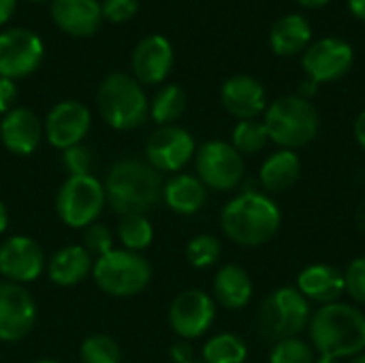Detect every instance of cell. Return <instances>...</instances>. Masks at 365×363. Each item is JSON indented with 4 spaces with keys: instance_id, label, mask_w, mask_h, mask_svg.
I'll return each mask as SVG.
<instances>
[{
    "instance_id": "cell-1",
    "label": "cell",
    "mask_w": 365,
    "mask_h": 363,
    "mask_svg": "<svg viewBox=\"0 0 365 363\" xmlns=\"http://www.w3.org/2000/svg\"><path fill=\"white\" fill-rule=\"evenodd\" d=\"M109 208L120 214H148L163 201V178L148 163L133 156L115 160L105 178Z\"/></svg>"
},
{
    "instance_id": "cell-2",
    "label": "cell",
    "mask_w": 365,
    "mask_h": 363,
    "mask_svg": "<svg viewBox=\"0 0 365 363\" xmlns=\"http://www.w3.org/2000/svg\"><path fill=\"white\" fill-rule=\"evenodd\" d=\"M308 336L317 355L353 359L365 351V315L344 302L319 306L312 312Z\"/></svg>"
},
{
    "instance_id": "cell-3",
    "label": "cell",
    "mask_w": 365,
    "mask_h": 363,
    "mask_svg": "<svg viewBox=\"0 0 365 363\" xmlns=\"http://www.w3.org/2000/svg\"><path fill=\"white\" fill-rule=\"evenodd\" d=\"M282 225L278 203L257 190H246L233 197L220 212V227L225 235L237 246L257 248L276 237Z\"/></svg>"
},
{
    "instance_id": "cell-4",
    "label": "cell",
    "mask_w": 365,
    "mask_h": 363,
    "mask_svg": "<svg viewBox=\"0 0 365 363\" xmlns=\"http://www.w3.org/2000/svg\"><path fill=\"white\" fill-rule=\"evenodd\" d=\"M269 141L280 145L282 150H297L308 145L319 135V111L317 107L299 96V94H287L276 98L265 109V120Z\"/></svg>"
},
{
    "instance_id": "cell-5",
    "label": "cell",
    "mask_w": 365,
    "mask_h": 363,
    "mask_svg": "<svg viewBox=\"0 0 365 363\" xmlns=\"http://www.w3.org/2000/svg\"><path fill=\"white\" fill-rule=\"evenodd\" d=\"M312 319L310 302L295 287L274 289L257 310V334L276 344L280 340L299 338Z\"/></svg>"
},
{
    "instance_id": "cell-6",
    "label": "cell",
    "mask_w": 365,
    "mask_h": 363,
    "mask_svg": "<svg viewBox=\"0 0 365 363\" xmlns=\"http://www.w3.org/2000/svg\"><path fill=\"white\" fill-rule=\"evenodd\" d=\"M103 120L115 131H133L150 118V101L141 83L126 73H111L103 79L96 94Z\"/></svg>"
},
{
    "instance_id": "cell-7",
    "label": "cell",
    "mask_w": 365,
    "mask_h": 363,
    "mask_svg": "<svg viewBox=\"0 0 365 363\" xmlns=\"http://www.w3.org/2000/svg\"><path fill=\"white\" fill-rule=\"evenodd\" d=\"M92 278L96 287L111 297H133L148 289L152 280V265L139 252L113 248L111 252L94 259Z\"/></svg>"
},
{
    "instance_id": "cell-8",
    "label": "cell",
    "mask_w": 365,
    "mask_h": 363,
    "mask_svg": "<svg viewBox=\"0 0 365 363\" xmlns=\"http://www.w3.org/2000/svg\"><path fill=\"white\" fill-rule=\"evenodd\" d=\"M105 203V186L94 175H68L56 195L58 218L71 229H86L98 223Z\"/></svg>"
},
{
    "instance_id": "cell-9",
    "label": "cell",
    "mask_w": 365,
    "mask_h": 363,
    "mask_svg": "<svg viewBox=\"0 0 365 363\" xmlns=\"http://www.w3.org/2000/svg\"><path fill=\"white\" fill-rule=\"evenodd\" d=\"M197 178L210 190L227 193L242 184L246 173L244 156L222 139H210L195 152Z\"/></svg>"
},
{
    "instance_id": "cell-10",
    "label": "cell",
    "mask_w": 365,
    "mask_h": 363,
    "mask_svg": "<svg viewBox=\"0 0 365 363\" xmlns=\"http://www.w3.org/2000/svg\"><path fill=\"white\" fill-rule=\"evenodd\" d=\"M216 321V302L201 289H186L169 306V327L180 340H197Z\"/></svg>"
},
{
    "instance_id": "cell-11",
    "label": "cell",
    "mask_w": 365,
    "mask_h": 363,
    "mask_svg": "<svg viewBox=\"0 0 365 363\" xmlns=\"http://www.w3.org/2000/svg\"><path fill=\"white\" fill-rule=\"evenodd\" d=\"M197 152L195 137L175 124L158 126L145 143V160L158 173H180Z\"/></svg>"
},
{
    "instance_id": "cell-12",
    "label": "cell",
    "mask_w": 365,
    "mask_h": 363,
    "mask_svg": "<svg viewBox=\"0 0 365 363\" xmlns=\"http://www.w3.org/2000/svg\"><path fill=\"white\" fill-rule=\"evenodd\" d=\"M43 41L26 28L0 32V77L21 79L32 75L43 60Z\"/></svg>"
},
{
    "instance_id": "cell-13",
    "label": "cell",
    "mask_w": 365,
    "mask_h": 363,
    "mask_svg": "<svg viewBox=\"0 0 365 363\" xmlns=\"http://www.w3.org/2000/svg\"><path fill=\"white\" fill-rule=\"evenodd\" d=\"M353 60H355V53L346 41L338 36H325L308 45V49L304 51L302 64H304L308 79L319 86V83L342 79L351 71Z\"/></svg>"
},
{
    "instance_id": "cell-14",
    "label": "cell",
    "mask_w": 365,
    "mask_h": 363,
    "mask_svg": "<svg viewBox=\"0 0 365 363\" xmlns=\"http://www.w3.org/2000/svg\"><path fill=\"white\" fill-rule=\"evenodd\" d=\"M47 259L36 240L28 235H13L0 244V276L13 285H28L41 278Z\"/></svg>"
},
{
    "instance_id": "cell-15",
    "label": "cell",
    "mask_w": 365,
    "mask_h": 363,
    "mask_svg": "<svg viewBox=\"0 0 365 363\" xmlns=\"http://www.w3.org/2000/svg\"><path fill=\"white\" fill-rule=\"evenodd\" d=\"M36 323V302L28 289L0 282V342L24 340Z\"/></svg>"
},
{
    "instance_id": "cell-16",
    "label": "cell",
    "mask_w": 365,
    "mask_h": 363,
    "mask_svg": "<svg viewBox=\"0 0 365 363\" xmlns=\"http://www.w3.org/2000/svg\"><path fill=\"white\" fill-rule=\"evenodd\" d=\"M92 116L90 109L79 101H62L51 107V111L45 118L43 133L49 145L58 150L73 148L81 143L90 131Z\"/></svg>"
},
{
    "instance_id": "cell-17",
    "label": "cell",
    "mask_w": 365,
    "mask_h": 363,
    "mask_svg": "<svg viewBox=\"0 0 365 363\" xmlns=\"http://www.w3.org/2000/svg\"><path fill=\"white\" fill-rule=\"evenodd\" d=\"M173 66V47L160 34H150L139 41L133 51V73L139 83L156 86L167 79Z\"/></svg>"
},
{
    "instance_id": "cell-18",
    "label": "cell",
    "mask_w": 365,
    "mask_h": 363,
    "mask_svg": "<svg viewBox=\"0 0 365 363\" xmlns=\"http://www.w3.org/2000/svg\"><path fill=\"white\" fill-rule=\"evenodd\" d=\"M222 107L237 120H259L267 109V94L261 81L250 75H233L220 90Z\"/></svg>"
},
{
    "instance_id": "cell-19",
    "label": "cell",
    "mask_w": 365,
    "mask_h": 363,
    "mask_svg": "<svg viewBox=\"0 0 365 363\" xmlns=\"http://www.w3.org/2000/svg\"><path fill=\"white\" fill-rule=\"evenodd\" d=\"M43 122L28 107H13L2 116L0 139L2 145L15 156H30L43 139Z\"/></svg>"
},
{
    "instance_id": "cell-20",
    "label": "cell",
    "mask_w": 365,
    "mask_h": 363,
    "mask_svg": "<svg viewBox=\"0 0 365 363\" xmlns=\"http://www.w3.org/2000/svg\"><path fill=\"white\" fill-rule=\"evenodd\" d=\"M295 289L308 300L319 306L336 304L346 293L344 272L329 263H314L299 272Z\"/></svg>"
},
{
    "instance_id": "cell-21",
    "label": "cell",
    "mask_w": 365,
    "mask_h": 363,
    "mask_svg": "<svg viewBox=\"0 0 365 363\" xmlns=\"http://www.w3.org/2000/svg\"><path fill=\"white\" fill-rule=\"evenodd\" d=\"M51 19L66 34L90 36L103 21V9L98 0H51Z\"/></svg>"
},
{
    "instance_id": "cell-22",
    "label": "cell",
    "mask_w": 365,
    "mask_h": 363,
    "mask_svg": "<svg viewBox=\"0 0 365 363\" xmlns=\"http://www.w3.org/2000/svg\"><path fill=\"white\" fill-rule=\"evenodd\" d=\"M252 278L250 274L235 263H227L222 265L212 282V293H214V302L227 310H242L248 306V302L252 300Z\"/></svg>"
},
{
    "instance_id": "cell-23",
    "label": "cell",
    "mask_w": 365,
    "mask_h": 363,
    "mask_svg": "<svg viewBox=\"0 0 365 363\" xmlns=\"http://www.w3.org/2000/svg\"><path fill=\"white\" fill-rule=\"evenodd\" d=\"M94 257L83 246H64L47 261V276L56 287H75L92 274Z\"/></svg>"
},
{
    "instance_id": "cell-24",
    "label": "cell",
    "mask_w": 365,
    "mask_h": 363,
    "mask_svg": "<svg viewBox=\"0 0 365 363\" xmlns=\"http://www.w3.org/2000/svg\"><path fill=\"white\" fill-rule=\"evenodd\" d=\"M163 201L171 212L192 216L207 203V188L197 175L175 173L167 184H163Z\"/></svg>"
},
{
    "instance_id": "cell-25",
    "label": "cell",
    "mask_w": 365,
    "mask_h": 363,
    "mask_svg": "<svg viewBox=\"0 0 365 363\" xmlns=\"http://www.w3.org/2000/svg\"><path fill=\"white\" fill-rule=\"evenodd\" d=\"M302 175V160L293 150H278L265 158L259 171V182L265 193L280 195L291 190Z\"/></svg>"
},
{
    "instance_id": "cell-26",
    "label": "cell",
    "mask_w": 365,
    "mask_h": 363,
    "mask_svg": "<svg viewBox=\"0 0 365 363\" xmlns=\"http://www.w3.org/2000/svg\"><path fill=\"white\" fill-rule=\"evenodd\" d=\"M312 41V28L306 17L293 13L280 17L269 32V43L272 49L278 56H295L304 49H308Z\"/></svg>"
},
{
    "instance_id": "cell-27",
    "label": "cell",
    "mask_w": 365,
    "mask_h": 363,
    "mask_svg": "<svg viewBox=\"0 0 365 363\" xmlns=\"http://www.w3.org/2000/svg\"><path fill=\"white\" fill-rule=\"evenodd\" d=\"M186 103H188L186 92L180 86H175V83L165 86L154 94V98L150 103V118L158 126H169L184 116Z\"/></svg>"
},
{
    "instance_id": "cell-28",
    "label": "cell",
    "mask_w": 365,
    "mask_h": 363,
    "mask_svg": "<svg viewBox=\"0 0 365 363\" xmlns=\"http://www.w3.org/2000/svg\"><path fill=\"white\" fill-rule=\"evenodd\" d=\"M248 344L237 334H218L203 347V363H246Z\"/></svg>"
},
{
    "instance_id": "cell-29",
    "label": "cell",
    "mask_w": 365,
    "mask_h": 363,
    "mask_svg": "<svg viewBox=\"0 0 365 363\" xmlns=\"http://www.w3.org/2000/svg\"><path fill=\"white\" fill-rule=\"evenodd\" d=\"M118 237H120L124 250L141 252L152 244L154 229H152V223L148 220L145 214H126L120 218Z\"/></svg>"
},
{
    "instance_id": "cell-30",
    "label": "cell",
    "mask_w": 365,
    "mask_h": 363,
    "mask_svg": "<svg viewBox=\"0 0 365 363\" xmlns=\"http://www.w3.org/2000/svg\"><path fill=\"white\" fill-rule=\"evenodd\" d=\"M269 137H267V128L261 120H240L231 133V145L242 154V156H250V154H259L261 150H265Z\"/></svg>"
},
{
    "instance_id": "cell-31",
    "label": "cell",
    "mask_w": 365,
    "mask_h": 363,
    "mask_svg": "<svg viewBox=\"0 0 365 363\" xmlns=\"http://www.w3.org/2000/svg\"><path fill=\"white\" fill-rule=\"evenodd\" d=\"M79 359H81V363H120L122 362V351L111 336L94 334L81 342Z\"/></svg>"
},
{
    "instance_id": "cell-32",
    "label": "cell",
    "mask_w": 365,
    "mask_h": 363,
    "mask_svg": "<svg viewBox=\"0 0 365 363\" xmlns=\"http://www.w3.org/2000/svg\"><path fill=\"white\" fill-rule=\"evenodd\" d=\"M222 255V244L218 237L214 235H207V233H201V235H195L188 246H186V259L192 267L197 270H205V267H212L214 263H218Z\"/></svg>"
},
{
    "instance_id": "cell-33",
    "label": "cell",
    "mask_w": 365,
    "mask_h": 363,
    "mask_svg": "<svg viewBox=\"0 0 365 363\" xmlns=\"http://www.w3.org/2000/svg\"><path fill=\"white\" fill-rule=\"evenodd\" d=\"M317 351L302 338L280 340L269 351V363H314Z\"/></svg>"
},
{
    "instance_id": "cell-34",
    "label": "cell",
    "mask_w": 365,
    "mask_h": 363,
    "mask_svg": "<svg viewBox=\"0 0 365 363\" xmlns=\"http://www.w3.org/2000/svg\"><path fill=\"white\" fill-rule=\"evenodd\" d=\"M62 165L68 171V175H92L94 154L88 145L77 143L73 148L62 150Z\"/></svg>"
},
{
    "instance_id": "cell-35",
    "label": "cell",
    "mask_w": 365,
    "mask_h": 363,
    "mask_svg": "<svg viewBox=\"0 0 365 363\" xmlns=\"http://www.w3.org/2000/svg\"><path fill=\"white\" fill-rule=\"evenodd\" d=\"M94 259L107 255L113 250V233L109 231V227L94 223L90 227L83 229V244H81Z\"/></svg>"
},
{
    "instance_id": "cell-36",
    "label": "cell",
    "mask_w": 365,
    "mask_h": 363,
    "mask_svg": "<svg viewBox=\"0 0 365 363\" xmlns=\"http://www.w3.org/2000/svg\"><path fill=\"white\" fill-rule=\"evenodd\" d=\"M344 285L346 293L357 302L365 306V257H357L351 261V265L344 272Z\"/></svg>"
},
{
    "instance_id": "cell-37",
    "label": "cell",
    "mask_w": 365,
    "mask_h": 363,
    "mask_svg": "<svg viewBox=\"0 0 365 363\" xmlns=\"http://www.w3.org/2000/svg\"><path fill=\"white\" fill-rule=\"evenodd\" d=\"M101 9H103L105 19L113 24H122V21H128L139 11V2L137 0H105Z\"/></svg>"
},
{
    "instance_id": "cell-38",
    "label": "cell",
    "mask_w": 365,
    "mask_h": 363,
    "mask_svg": "<svg viewBox=\"0 0 365 363\" xmlns=\"http://www.w3.org/2000/svg\"><path fill=\"white\" fill-rule=\"evenodd\" d=\"M17 98V88L13 79L0 77V113H9L13 109V103Z\"/></svg>"
},
{
    "instance_id": "cell-39",
    "label": "cell",
    "mask_w": 365,
    "mask_h": 363,
    "mask_svg": "<svg viewBox=\"0 0 365 363\" xmlns=\"http://www.w3.org/2000/svg\"><path fill=\"white\" fill-rule=\"evenodd\" d=\"M169 355H171V359L175 363L195 362V351H192V347H190L188 340H178V342L171 347Z\"/></svg>"
},
{
    "instance_id": "cell-40",
    "label": "cell",
    "mask_w": 365,
    "mask_h": 363,
    "mask_svg": "<svg viewBox=\"0 0 365 363\" xmlns=\"http://www.w3.org/2000/svg\"><path fill=\"white\" fill-rule=\"evenodd\" d=\"M353 133H355V139L357 143L365 150V109L355 118V124H353Z\"/></svg>"
},
{
    "instance_id": "cell-41",
    "label": "cell",
    "mask_w": 365,
    "mask_h": 363,
    "mask_svg": "<svg viewBox=\"0 0 365 363\" xmlns=\"http://www.w3.org/2000/svg\"><path fill=\"white\" fill-rule=\"evenodd\" d=\"M15 4H17V0H0V26L11 19V15L15 11Z\"/></svg>"
},
{
    "instance_id": "cell-42",
    "label": "cell",
    "mask_w": 365,
    "mask_h": 363,
    "mask_svg": "<svg viewBox=\"0 0 365 363\" xmlns=\"http://www.w3.org/2000/svg\"><path fill=\"white\" fill-rule=\"evenodd\" d=\"M349 9L357 19L365 21V0H349Z\"/></svg>"
},
{
    "instance_id": "cell-43",
    "label": "cell",
    "mask_w": 365,
    "mask_h": 363,
    "mask_svg": "<svg viewBox=\"0 0 365 363\" xmlns=\"http://www.w3.org/2000/svg\"><path fill=\"white\" fill-rule=\"evenodd\" d=\"M6 229H9V210H6V205L0 201V235H2Z\"/></svg>"
},
{
    "instance_id": "cell-44",
    "label": "cell",
    "mask_w": 365,
    "mask_h": 363,
    "mask_svg": "<svg viewBox=\"0 0 365 363\" xmlns=\"http://www.w3.org/2000/svg\"><path fill=\"white\" fill-rule=\"evenodd\" d=\"M302 6H306V9H321V6H325L329 0H297Z\"/></svg>"
},
{
    "instance_id": "cell-45",
    "label": "cell",
    "mask_w": 365,
    "mask_h": 363,
    "mask_svg": "<svg viewBox=\"0 0 365 363\" xmlns=\"http://www.w3.org/2000/svg\"><path fill=\"white\" fill-rule=\"evenodd\" d=\"M314 363H340V359H334V357H327V355H317Z\"/></svg>"
},
{
    "instance_id": "cell-46",
    "label": "cell",
    "mask_w": 365,
    "mask_h": 363,
    "mask_svg": "<svg viewBox=\"0 0 365 363\" xmlns=\"http://www.w3.org/2000/svg\"><path fill=\"white\" fill-rule=\"evenodd\" d=\"M351 363H365V353L357 355V357H353V359H351Z\"/></svg>"
},
{
    "instance_id": "cell-47",
    "label": "cell",
    "mask_w": 365,
    "mask_h": 363,
    "mask_svg": "<svg viewBox=\"0 0 365 363\" xmlns=\"http://www.w3.org/2000/svg\"><path fill=\"white\" fill-rule=\"evenodd\" d=\"M36 363H60V362H56V359H38Z\"/></svg>"
},
{
    "instance_id": "cell-48",
    "label": "cell",
    "mask_w": 365,
    "mask_h": 363,
    "mask_svg": "<svg viewBox=\"0 0 365 363\" xmlns=\"http://www.w3.org/2000/svg\"><path fill=\"white\" fill-rule=\"evenodd\" d=\"M32 2H43V0H32Z\"/></svg>"
},
{
    "instance_id": "cell-49",
    "label": "cell",
    "mask_w": 365,
    "mask_h": 363,
    "mask_svg": "<svg viewBox=\"0 0 365 363\" xmlns=\"http://www.w3.org/2000/svg\"><path fill=\"white\" fill-rule=\"evenodd\" d=\"M190 363H203V362H190Z\"/></svg>"
}]
</instances>
